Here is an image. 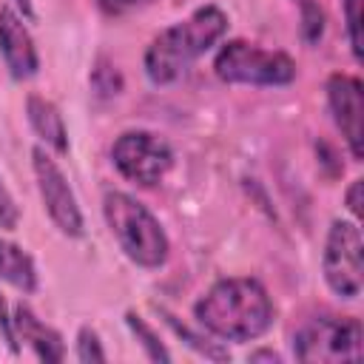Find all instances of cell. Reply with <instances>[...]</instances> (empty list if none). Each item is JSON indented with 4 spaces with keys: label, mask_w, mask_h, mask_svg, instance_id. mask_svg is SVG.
Segmentation results:
<instances>
[{
    "label": "cell",
    "mask_w": 364,
    "mask_h": 364,
    "mask_svg": "<svg viewBox=\"0 0 364 364\" xmlns=\"http://www.w3.org/2000/svg\"><path fill=\"white\" fill-rule=\"evenodd\" d=\"M193 316L216 338L250 341L270 330L276 307L262 282L250 276H230L208 287V293L193 304Z\"/></svg>",
    "instance_id": "1"
},
{
    "label": "cell",
    "mask_w": 364,
    "mask_h": 364,
    "mask_svg": "<svg viewBox=\"0 0 364 364\" xmlns=\"http://www.w3.org/2000/svg\"><path fill=\"white\" fill-rule=\"evenodd\" d=\"M105 350H102V341L97 336V330L91 327H80L77 333V361L82 364H91V361H105Z\"/></svg>",
    "instance_id": "17"
},
{
    "label": "cell",
    "mask_w": 364,
    "mask_h": 364,
    "mask_svg": "<svg viewBox=\"0 0 364 364\" xmlns=\"http://www.w3.org/2000/svg\"><path fill=\"white\" fill-rule=\"evenodd\" d=\"M321 270L327 287L338 299H358L361 284H364V267H361V230L358 222L336 219L327 230L324 242V256H321Z\"/></svg>",
    "instance_id": "7"
},
{
    "label": "cell",
    "mask_w": 364,
    "mask_h": 364,
    "mask_svg": "<svg viewBox=\"0 0 364 364\" xmlns=\"http://www.w3.org/2000/svg\"><path fill=\"white\" fill-rule=\"evenodd\" d=\"M111 162L128 182L151 188L171 171L173 151H171L168 139H162L159 134L145 131V128H134V131H122L114 139Z\"/></svg>",
    "instance_id": "6"
},
{
    "label": "cell",
    "mask_w": 364,
    "mask_h": 364,
    "mask_svg": "<svg viewBox=\"0 0 364 364\" xmlns=\"http://www.w3.org/2000/svg\"><path fill=\"white\" fill-rule=\"evenodd\" d=\"M347 210L358 219L361 216V179H355L353 185H350V191H347Z\"/></svg>",
    "instance_id": "21"
},
{
    "label": "cell",
    "mask_w": 364,
    "mask_h": 364,
    "mask_svg": "<svg viewBox=\"0 0 364 364\" xmlns=\"http://www.w3.org/2000/svg\"><path fill=\"white\" fill-rule=\"evenodd\" d=\"M145 3H151V0H97V6H100L105 14H111V17L125 14V11H131V9H136V6H145Z\"/></svg>",
    "instance_id": "20"
},
{
    "label": "cell",
    "mask_w": 364,
    "mask_h": 364,
    "mask_svg": "<svg viewBox=\"0 0 364 364\" xmlns=\"http://www.w3.org/2000/svg\"><path fill=\"white\" fill-rule=\"evenodd\" d=\"M344 20H347V37L353 57L361 60V0H344Z\"/></svg>",
    "instance_id": "18"
},
{
    "label": "cell",
    "mask_w": 364,
    "mask_h": 364,
    "mask_svg": "<svg viewBox=\"0 0 364 364\" xmlns=\"http://www.w3.org/2000/svg\"><path fill=\"white\" fill-rule=\"evenodd\" d=\"M299 6H301V37L304 43L316 46L324 34V11L313 0H299Z\"/></svg>",
    "instance_id": "16"
},
{
    "label": "cell",
    "mask_w": 364,
    "mask_h": 364,
    "mask_svg": "<svg viewBox=\"0 0 364 364\" xmlns=\"http://www.w3.org/2000/svg\"><path fill=\"white\" fill-rule=\"evenodd\" d=\"M247 358H250V361H279V353H273V350H259V353H250Z\"/></svg>",
    "instance_id": "22"
},
{
    "label": "cell",
    "mask_w": 364,
    "mask_h": 364,
    "mask_svg": "<svg viewBox=\"0 0 364 364\" xmlns=\"http://www.w3.org/2000/svg\"><path fill=\"white\" fill-rule=\"evenodd\" d=\"M20 222V208L11 196V191L6 188L3 176H0V230H14Z\"/></svg>",
    "instance_id": "19"
},
{
    "label": "cell",
    "mask_w": 364,
    "mask_h": 364,
    "mask_svg": "<svg viewBox=\"0 0 364 364\" xmlns=\"http://www.w3.org/2000/svg\"><path fill=\"white\" fill-rule=\"evenodd\" d=\"M14 3L23 9V14H26V17H34V11H31V3H28V0H14Z\"/></svg>",
    "instance_id": "23"
},
{
    "label": "cell",
    "mask_w": 364,
    "mask_h": 364,
    "mask_svg": "<svg viewBox=\"0 0 364 364\" xmlns=\"http://www.w3.org/2000/svg\"><path fill=\"white\" fill-rule=\"evenodd\" d=\"M31 168H34V179H37V191L43 199V208L48 213V219L57 225V230L63 236L80 239L82 236V210L77 205V196L65 179V173L60 171V165L54 162L51 154H46L43 148L31 151Z\"/></svg>",
    "instance_id": "8"
},
{
    "label": "cell",
    "mask_w": 364,
    "mask_h": 364,
    "mask_svg": "<svg viewBox=\"0 0 364 364\" xmlns=\"http://www.w3.org/2000/svg\"><path fill=\"white\" fill-rule=\"evenodd\" d=\"M0 57L14 80H28L40 68V57L34 40L17 11L0 6Z\"/></svg>",
    "instance_id": "10"
},
{
    "label": "cell",
    "mask_w": 364,
    "mask_h": 364,
    "mask_svg": "<svg viewBox=\"0 0 364 364\" xmlns=\"http://www.w3.org/2000/svg\"><path fill=\"white\" fill-rule=\"evenodd\" d=\"M165 318H168V324L173 327V333H176V336H182V338H185V344H188L191 350H196L199 355H205L208 361H228V358H230V353H228L225 347H219L216 341H208V338H202V336H193L185 324H179V321H176L173 316H168V313H165Z\"/></svg>",
    "instance_id": "15"
},
{
    "label": "cell",
    "mask_w": 364,
    "mask_h": 364,
    "mask_svg": "<svg viewBox=\"0 0 364 364\" xmlns=\"http://www.w3.org/2000/svg\"><path fill=\"white\" fill-rule=\"evenodd\" d=\"M361 321L353 316L307 318L293 336V355L304 364H338L361 358Z\"/></svg>",
    "instance_id": "5"
},
{
    "label": "cell",
    "mask_w": 364,
    "mask_h": 364,
    "mask_svg": "<svg viewBox=\"0 0 364 364\" xmlns=\"http://www.w3.org/2000/svg\"><path fill=\"white\" fill-rule=\"evenodd\" d=\"M228 31V14L219 6H199L185 20L159 31L145 48L142 65L154 85L176 82L205 51H210Z\"/></svg>",
    "instance_id": "2"
},
{
    "label": "cell",
    "mask_w": 364,
    "mask_h": 364,
    "mask_svg": "<svg viewBox=\"0 0 364 364\" xmlns=\"http://www.w3.org/2000/svg\"><path fill=\"white\" fill-rule=\"evenodd\" d=\"M327 105L336 128L341 131L353 159L364 156V88L358 77L330 74L327 77Z\"/></svg>",
    "instance_id": "9"
},
{
    "label": "cell",
    "mask_w": 364,
    "mask_h": 364,
    "mask_svg": "<svg viewBox=\"0 0 364 364\" xmlns=\"http://www.w3.org/2000/svg\"><path fill=\"white\" fill-rule=\"evenodd\" d=\"M102 213L105 222L111 228V233L117 236L122 253L136 262L139 267H162L168 262V233L162 230L159 219L131 193L122 191H108L102 199Z\"/></svg>",
    "instance_id": "3"
},
{
    "label": "cell",
    "mask_w": 364,
    "mask_h": 364,
    "mask_svg": "<svg viewBox=\"0 0 364 364\" xmlns=\"http://www.w3.org/2000/svg\"><path fill=\"white\" fill-rule=\"evenodd\" d=\"M26 117H28V125L31 131L54 151V154H68V131H65V122H63V114L60 108L40 97V94H31L26 100Z\"/></svg>",
    "instance_id": "12"
},
{
    "label": "cell",
    "mask_w": 364,
    "mask_h": 364,
    "mask_svg": "<svg viewBox=\"0 0 364 364\" xmlns=\"http://www.w3.org/2000/svg\"><path fill=\"white\" fill-rule=\"evenodd\" d=\"M11 333H14V341H26L40 361H63L65 358V347H63L60 333L51 330L48 324H43L31 313V307H26V304L14 307Z\"/></svg>",
    "instance_id": "11"
},
{
    "label": "cell",
    "mask_w": 364,
    "mask_h": 364,
    "mask_svg": "<svg viewBox=\"0 0 364 364\" xmlns=\"http://www.w3.org/2000/svg\"><path fill=\"white\" fill-rule=\"evenodd\" d=\"M125 321H128L131 333L136 336V341L142 344V350H145V355H148L151 361H171V353H168L165 344L159 341V333H156L142 316H136V313H125Z\"/></svg>",
    "instance_id": "14"
},
{
    "label": "cell",
    "mask_w": 364,
    "mask_h": 364,
    "mask_svg": "<svg viewBox=\"0 0 364 364\" xmlns=\"http://www.w3.org/2000/svg\"><path fill=\"white\" fill-rule=\"evenodd\" d=\"M0 279L11 284L20 293H34L37 290V267L34 259L14 242L0 236Z\"/></svg>",
    "instance_id": "13"
},
{
    "label": "cell",
    "mask_w": 364,
    "mask_h": 364,
    "mask_svg": "<svg viewBox=\"0 0 364 364\" xmlns=\"http://www.w3.org/2000/svg\"><path fill=\"white\" fill-rule=\"evenodd\" d=\"M213 71L230 85H287L296 80L293 57L259 48L247 40H228L213 57Z\"/></svg>",
    "instance_id": "4"
}]
</instances>
